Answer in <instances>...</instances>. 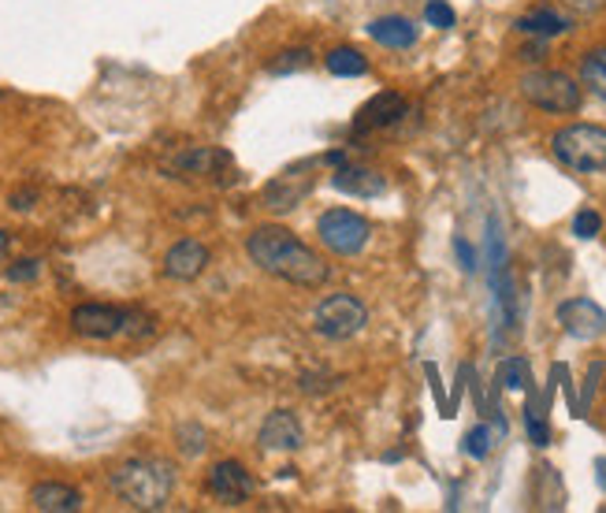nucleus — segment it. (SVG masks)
<instances>
[{
    "label": "nucleus",
    "mask_w": 606,
    "mask_h": 513,
    "mask_svg": "<svg viewBox=\"0 0 606 513\" xmlns=\"http://www.w3.org/2000/svg\"><path fill=\"white\" fill-rule=\"evenodd\" d=\"M246 254L261 268L265 275H275V280L291 283V286H306V291H317V286L327 283V265L320 260L306 242L298 239L287 228H257L249 231L246 239Z\"/></svg>",
    "instance_id": "nucleus-1"
},
{
    "label": "nucleus",
    "mask_w": 606,
    "mask_h": 513,
    "mask_svg": "<svg viewBox=\"0 0 606 513\" xmlns=\"http://www.w3.org/2000/svg\"><path fill=\"white\" fill-rule=\"evenodd\" d=\"M108 484L131 510H164L176 491V469L160 458H131L112 473Z\"/></svg>",
    "instance_id": "nucleus-2"
},
{
    "label": "nucleus",
    "mask_w": 606,
    "mask_h": 513,
    "mask_svg": "<svg viewBox=\"0 0 606 513\" xmlns=\"http://www.w3.org/2000/svg\"><path fill=\"white\" fill-rule=\"evenodd\" d=\"M551 150L569 171H580V176L606 171V127H595V124L562 127L551 138Z\"/></svg>",
    "instance_id": "nucleus-3"
},
{
    "label": "nucleus",
    "mask_w": 606,
    "mask_h": 513,
    "mask_svg": "<svg viewBox=\"0 0 606 513\" xmlns=\"http://www.w3.org/2000/svg\"><path fill=\"white\" fill-rule=\"evenodd\" d=\"M369 324V309L361 298H353V294H327L324 302H317L313 309V328L324 338H332V343H346V338H353L361 332V328Z\"/></svg>",
    "instance_id": "nucleus-4"
},
{
    "label": "nucleus",
    "mask_w": 606,
    "mask_h": 513,
    "mask_svg": "<svg viewBox=\"0 0 606 513\" xmlns=\"http://www.w3.org/2000/svg\"><path fill=\"white\" fill-rule=\"evenodd\" d=\"M521 98L554 116L580 108V86L566 72H528L521 78Z\"/></svg>",
    "instance_id": "nucleus-5"
},
{
    "label": "nucleus",
    "mask_w": 606,
    "mask_h": 513,
    "mask_svg": "<svg viewBox=\"0 0 606 513\" xmlns=\"http://www.w3.org/2000/svg\"><path fill=\"white\" fill-rule=\"evenodd\" d=\"M317 234L332 254L339 257H358L361 249L369 246V220L353 208H327L324 216L317 220Z\"/></svg>",
    "instance_id": "nucleus-6"
},
{
    "label": "nucleus",
    "mask_w": 606,
    "mask_h": 513,
    "mask_svg": "<svg viewBox=\"0 0 606 513\" xmlns=\"http://www.w3.org/2000/svg\"><path fill=\"white\" fill-rule=\"evenodd\" d=\"M134 312L119 306H101V302H86V306L72 309V332L82 338H116L134 332Z\"/></svg>",
    "instance_id": "nucleus-7"
},
{
    "label": "nucleus",
    "mask_w": 606,
    "mask_h": 513,
    "mask_svg": "<svg viewBox=\"0 0 606 513\" xmlns=\"http://www.w3.org/2000/svg\"><path fill=\"white\" fill-rule=\"evenodd\" d=\"M320 164L324 161H301V164H294V168L280 171V176L265 187V205L272 208V213H291V208H298L309 197V190L317 187L313 171Z\"/></svg>",
    "instance_id": "nucleus-8"
},
{
    "label": "nucleus",
    "mask_w": 606,
    "mask_h": 513,
    "mask_svg": "<svg viewBox=\"0 0 606 513\" xmlns=\"http://www.w3.org/2000/svg\"><path fill=\"white\" fill-rule=\"evenodd\" d=\"M205 488H209L212 499L223 502V506H242V502L254 495V476L246 473V465L242 462H216L209 469Z\"/></svg>",
    "instance_id": "nucleus-9"
},
{
    "label": "nucleus",
    "mask_w": 606,
    "mask_h": 513,
    "mask_svg": "<svg viewBox=\"0 0 606 513\" xmlns=\"http://www.w3.org/2000/svg\"><path fill=\"white\" fill-rule=\"evenodd\" d=\"M558 324L580 343H592V338L606 335V312L592 298H569L558 306Z\"/></svg>",
    "instance_id": "nucleus-10"
},
{
    "label": "nucleus",
    "mask_w": 606,
    "mask_h": 513,
    "mask_svg": "<svg viewBox=\"0 0 606 513\" xmlns=\"http://www.w3.org/2000/svg\"><path fill=\"white\" fill-rule=\"evenodd\" d=\"M209 268V246L197 239H179L176 246L164 254V275L176 283H190Z\"/></svg>",
    "instance_id": "nucleus-11"
},
{
    "label": "nucleus",
    "mask_w": 606,
    "mask_h": 513,
    "mask_svg": "<svg viewBox=\"0 0 606 513\" xmlns=\"http://www.w3.org/2000/svg\"><path fill=\"white\" fill-rule=\"evenodd\" d=\"M223 164H228V153L209 150V145H190V150L171 153L164 161V171H171L176 179H197V176H212Z\"/></svg>",
    "instance_id": "nucleus-12"
},
{
    "label": "nucleus",
    "mask_w": 606,
    "mask_h": 513,
    "mask_svg": "<svg viewBox=\"0 0 606 513\" xmlns=\"http://www.w3.org/2000/svg\"><path fill=\"white\" fill-rule=\"evenodd\" d=\"M257 439H261L265 450H298L306 436H301V424L291 410H272L265 416Z\"/></svg>",
    "instance_id": "nucleus-13"
},
{
    "label": "nucleus",
    "mask_w": 606,
    "mask_h": 513,
    "mask_svg": "<svg viewBox=\"0 0 606 513\" xmlns=\"http://www.w3.org/2000/svg\"><path fill=\"white\" fill-rule=\"evenodd\" d=\"M405 116V98L395 90H384L376 93L365 108L358 112V119H353V130H361V134H369V130H379V127H391L395 119Z\"/></svg>",
    "instance_id": "nucleus-14"
},
{
    "label": "nucleus",
    "mask_w": 606,
    "mask_h": 513,
    "mask_svg": "<svg viewBox=\"0 0 606 513\" xmlns=\"http://www.w3.org/2000/svg\"><path fill=\"white\" fill-rule=\"evenodd\" d=\"M30 506L41 513H75V510H82V491L72 488V484H56V480L34 484Z\"/></svg>",
    "instance_id": "nucleus-15"
},
{
    "label": "nucleus",
    "mask_w": 606,
    "mask_h": 513,
    "mask_svg": "<svg viewBox=\"0 0 606 513\" xmlns=\"http://www.w3.org/2000/svg\"><path fill=\"white\" fill-rule=\"evenodd\" d=\"M332 187L339 190V194H350V197H376V194H384V190H387V179L379 176V171H372V168L343 164V168L332 176Z\"/></svg>",
    "instance_id": "nucleus-16"
},
{
    "label": "nucleus",
    "mask_w": 606,
    "mask_h": 513,
    "mask_svg": "<svg viewBox=\"0 0 606 513\" xmlns=\"http://www.w3.org/2000/svg\"><path fill=\"white\" fill-rule=\"evenodd\" d=\"M369 34L372 41H379L387 49H410L417 41V26L405 20V15H384V20L369 23Z\"/></svg>",
    "instance_id": "nucleus-17"
},
{
    "label": "nucleus",
    "mask_w": 606,
    "mask_h": 513,
    "mask_svg": "<svg viewBox=\"0 0 606 513\" xmlns=\"http://www.w3.org/2000/svg\"><path fill=\"white\" fill-rule=\"evenodd\" d=\"M514 26L521 34H532V38H558V34H566L573 23H569V15L554 12V8H536V12L521 15Z\"/></svg>",
    "instance_id": "nucleus-18"
},
{
    "label": "nucleus",
    "mask_w": 606,
    "mask_h": 513,
    "mask_svg": "<svg viewBox=\"0 0 606 513\" xmlns=\"http://www.w3.org/2000/svg\"><path fill=\"white\" fill-rule=\"evenodd\" d=\"M580 82H584L588 93L606 101V46L592 49L584 60H580Z\"/></svg>",
    "instance_id": "nucleus-19"
},
{
    "label": "nucleus",
    "mask_w": 606,
    "mask_h": 513,
    "mask_svg": "<svg viewBox=\"0 0 606 513\" xmlns=\"http://www.w3.org/2000/svg\"><path fill=\"white\" fill-rule=\"evenodd\" d=\"M327 72L339 78H361L369 72V60L361 56L358 49H335V52H327Z\"/></svg>",
    "instance_id": "nucleus-20"
},
{
    "label": "nucleus",
    "mask_w": 606,
    "mask_h": 513,
    "mask_svg": "<svg viewBox=\"0 0 606 513\" xmlns=\"http://www.w3.org/2000/svg\"><path fill=\"white\" fill-rule=\"evenodd\" d=\"M309 64H313L309 49H287V52H280L272 64H268V72H272V75H294V72H306Z\"/></svg>",
    "instance_id": "nucleus-21"
},
{
    "label": "nucleus",
    "mask_w": 606,
    "mask_h": 513,
    "mask_svg": "<svg viewBox=\"0 0 606 513\" xmlns=\"http://www.w3.org/2000/svg\"><path fill=\"white\" fill-rule=\"evenodd\" d=\"M488 450H491V428L488 424H476L469 436H465V454L480 462V458H488Z\"/></svg>",
    "instance_id": "nucleus-22"
},
{
    "label": "nucleus",
    "mask_w": 606,
    "mask_h": 513,
    "mask_svg": "<svg viewBox=\"0 0 606 513\" xmlns=\"http://www.w3.org/2000/svg\"><path fill=\"white\" fill-rule=\"evenodd\" d=\"M603 231V216L595 213V208H580L573 216V234L577 239H595V234Z\"/></svg>",
    "instance_id": "nucleus-23"
},
{
    "label": "nucleus",
    "mask_w": 606,
    "mask_h": 513,
    "mask_svg": "<svg viewBox=\"0 0 606 513\" xmlns=\"http://www.w3.org/2000/svg\"><path fill=\"white\" fill-rule=\"evenodd\" d=\"M179 450H183V454H202L205 450V432L197 428V424H183V428H179Z\"/></svg>",
    "instance_id": "nucleus-24"
},
{
    "label": "nucleus",
    "mask_w": 606,
    "mask_h": 513,
    "mask_svg": "<svg viewBox=\"0 0 606 513\" xmlns=\"http://www.w3.org/2000/svg\"><path fill=\"white\" fill-rule=\"evenodd\" d=\"M424 20H428L431 26H439V30H450L457 15H454V8L443 4V0H431V4L424 8Z\"/></svg>",
    "instance_id": "nucleus-25"
},
{
    "label": "nucleus",
    "mask_w": 606,
    "mask_h": 513,
    "mask_svg": "<svg viewBox=\"0 0 606 513\" xmlns=\"http://www.w3.org/2000/svg\"><path fill=\"white\" fill-rule=\"evenodd\" d=\"M502 380H506L510 390H521V387L528 384V364H525L521 358L506 361V364H502Z\"/></svg>",
    "instance_id": "nucleus-26"
},
{
    "label": "nucleus",
    "mask_w": 606,
    "mask_h": 513,
    "mask_svg": "<svg viewBox=\"0 0 606 513\" xmlns=\"http://www.w3.org/2000/svg\"><path fill=\"white\" fill-rule=\"evenodd\" d=\"M38 275H41V260H34V257L8 268V280L12 283H30V280H38Z\"/></svg>",
    "instance_id": "nucleus-27"
},
{
    "label": "nucleus",
    "mask_w": 606,
    "mask_h": 513,
    "mask_svg": "<svg viewBox=\"0 0 606 513\" xmlns=\"http://www.w3.org/2000/svg\"><path fill=\"white\" fill-rule=\"evenodd\" d=\"M562 4H566L569 12H577V15H595V12H603V8H606V0H562Z\"/></svg>",
    "instance_id": "nucleus-28"
},
{
    "label": "nucleus",
    "mask_w": 606,
    "mask_h": 513,
    "mask_svg": "<svg viewBox=\"0 0 606 513\" xmlns=\"http://www.w3.org/2000/svg\"><path fill=\"white\" fill-rule=\"evenodd\" d=\"M528 436H532L536 447H547V439H551V436H547V424H543L536 413H528Z\"/></svg>",
    "instance_id": "nucleus-29"
},
{
    "label": "nucleus",
    "mask_w": 606,
    "mask_h": 513,
    "mask_svg": "<svg viewBox=\"0 0 606 513\" xmlns=\"http://www.w3.org/2000/svg\"><path fill=\"white\" fill-rule=\"evenodd\" d=\"M34 197H38V190H15V194L8 197V202H12V208H15V213H27Z\"/></svg>",
    "instance_id": "nucleus-30"
},
{
    "label": "nucleus",
    "mask_w": 606,
    "mask_h": 513,
    "mask_svg": "<svg viewBox=\"0 0 606 513\" xmlns=\"http://www.w3.org/2000/svg\"><path fill=\"white\" fill-rule=\"evenodd\" d=\"M595 480H599V488L606 491V458H599V462H595Z\"/></svg>",
    "instance_id": "nucleus-31"
},
{
    "label": "nucleus",
    "mask_w": 606,
    "mask_h": 513,
    "mask_svg": "<svg viewBox=\"0 0 606 513\" xmlns=\"http://www.w3.org/2000/svg\"><path fill=\"white\" fill-rule=\"evenodd\" d=\"M4 254H8V234L0 231V260H4Z\"/></svg>",
    "instance_id": "nucleus-32"
}]
</instances>
